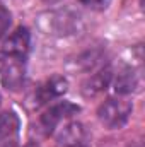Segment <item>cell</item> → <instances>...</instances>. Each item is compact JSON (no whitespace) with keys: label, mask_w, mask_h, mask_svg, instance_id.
Masks as SVG:
<instances>
[{"label":"cell","mask_w":145,"mask_h":147,"mask_svg":"<svg viewBox=\"0 0 145 147\" xmlns=\"http://www.w3.org/2000/svg\"><path fill=\"white\" fill-rule=\"evenodd\" d=\"M82 26V19L79 14L70 10H55L48 12L41 17V28L53 36H68L75 34Z\"/></svg>","instance_id":"obj_1"},{"label":"cell","mask_w":145,"mask_h":147,"mask_svg":"<svg viewBox=\"0 0 145 147\" xmlns=\"http://www.w3.org/2000/svg\"><path fill=\"white\" fill-rule=\"evenodd\" d=\"M132 110L133 106L130 101L121 99V98H109L99 106L97 118L108 128H121L128 121Z\"/></svg>","instance_id":"obj_2"},{"label":"cell","mask_w":145,"mask_h":147,"mask_svg":"<svg viewBox=\"0 0 145 147\" xmlns=\"http://www.w3.org/2000/svg\"><path fill=\"white\" fill-rule=\"evenodd\" d=\"M79 106L73 105L70 101H62L56 103L53 106H50L48 110L41 115V127L44 128L46 134H51L63 120H68L70 116H73L75 113H79Z\"/></svg>","instance_id":"obj_3"},{"label":"cell","mask_w":145,"mask_h":147,"mask_svg":"<svg viewBox=\"0 0 145 147\" xmlns=\"http://www.w3.org/2000/svg\"><path fill=\"white\" fill-rule=\"evenodd\" d=\"M68 89V82L67 79L60 77V75H53L51 79L44 80L36 91H34V105L36 106H43L60 96H63Z\"/></svg>","instance_id":"obj_4"},{"label":"cell","mask_w":145,"mask_h":147,"mask_svg":"<svg viewBox=\"0 0 145 147\" xmlns=\"http://www.w3.org/2000/svg\"><path fill=\"white\" fill-rule=\"evenodd\" d=\"M31 34L26 28H17L10 36L3 41V55L9 58H22L29 51Z\"/></svg>","instance_id":"obj_5"},{"label":"cell","mask_w":145,"mask_h":147,"mask_svg":"<svg viewBox=\"0 0 145 147\" xmlns=\"http://www.w3.org/2000/svg\"><path fill=\"white\" fill-rule=\"evenodd\" d=\"M85 128L79 121L65 123L58 134H56V144L58 147H80L85 142Z\"/></svg>","instance_id":"obj_6"},{"label":"cell","mask_w":145,"mask_h":147,"mask_svg":"<svg viewBox=\"0 0 145 147\" xmlns=\"http://www.w3.org/2000/svg\"><path fill=\"white\" fill-rule=\"evenodd\" d=\"M0 74H2V84L10 91H17L24 84V65L21 63V58L5 60Z\"/></svg>","instance_id":"obj_7"},{"label":"cell","mask_w":145,"mask_h":147,"mask_svg":"<svg viewBox=\"0 0 145 147\" xmlns=\"http://www.w3.org/2000/svg\"><path fill=\"white\" fill-rule=\"evenodd\" d=\"M111 80H113L111 70L108 67H103V69L92 72L87 77V80L82 84V92L85 96H97V94H101L103 91L108 89Z\"/></svg>","instance_id":"obj_8"},{"label":"cell","mask_w":145,"mask_h":147,"mask_svg":"<svg viewBox=\"0 0 145 147\" xmlns=\"http://www.w3.org/2000/svg\"><path fill=\"white\" fill-rule=\"evenodd\" d=\"M19 130V118L14 111L0 113V144L14 137Z\"/></svg>","instance_id":"obj_9"},{"label":"cell","mask_w":145,"mask_h":147,"mask_svg":"<svg viewBox=\"0 0 145 147\" xmlns=\"http://www.w3.org/2000/svg\"><path fill=\"white\" fill-rule=\"evenodd\" d=\"M138 87V77L133 70H123L114 80V91L118 94H130Z\"/></svg>","instance_id":"obj_10"},{"label":"cell","mask_w":145,"mask_h":147,"mask_svg":"<svg viewBox=\"0 0 145 147\" xmlns=\"http://www.w3.org/2000/svg\"><path fill=\"white\" fill-rule=\"evenodd\" d=\"M10 22H12V17H10V14H9V12H7V10L2 7V9H0V38L7 33V29H9Z\"/></svg>","instance_id":"obj_11"},{"label":"cell","mask_w":145,"mask_h":147,"mask_svg":"<svg viewBox=\"0 0 145 147\" xmlns=\"http://www.w3.org/2000/svg\"><path fill=\"white\" fill-rule=\"evenodd\" d=\"M80 2L84 5L94 9V10H103V9L108 7V3H109V0H80Z\"/></svg>","instance_id":"obj_12"},{"label":"cell","mask_w":145,"mask_h":147,"mask_svg":"<svg viewBox=\"0 0 145 147\" xmlns=\"http://www.w3.org/2000/svg\"><path fill=\"white\" fill-rule=\"evenodd\" d=\"M3 63H5V57L0 55V72H2V69H3Z\"/></svg>","instance_id":"obj_13"},{"label":"cell","mask_w":145,"mask_h":147,"mask_svg":"<svg viewBox=\"0 0 145 147\" xmlns=\"http://www.w3.org/2000/svg\"><path fill=\"white\" fill-rule=\"evenodd\" d=\"M24 147H39V144H36V142H28Z\"/></svg>","instance_id":"obj_14"},{"label":"cell","mask_w":145,"mask_h":147,"mask_svg":"<svg viewBox=\"0 0 145 147\" xmlns=\"http://www.w3.org/2000/svg\"><path fill=\"white\" fill-rule=\"evenodd\" d=\"M43 2H46V3H56V2H60V0H43Z\"/></svg>","instance_id":"obj_15"},{"label":"cell","mask_w":145,"mask_h":147,"mask_svg":"<svg viewBox=\"0 0 145 147\" xmlns=\"http://www.w3.org/2000/svg\"><path fill=\"white\" fill-rule=\"evenodd\" d=\"M0 9H2V3H0Z\"/></svg>","instance_id":"obj_16"}]
</instances>
